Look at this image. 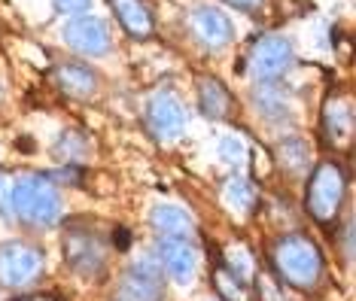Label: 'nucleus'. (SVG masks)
Listing matches in <instances>:
<instances>
[{
	"instance_id": "22",
	"label": "nucleus",
	"mask_w": 356,
	"mask_h": 301,
	"mask_svg": "<svg viewBox=\"0 0 356 301\" xmlns=\"http://www.w3.org/2000/svg\"><path fill=\"white\" fill-rule=\"evenodd\" d=\"M52 3H55V13L76 19V15H86V13H88L92 0H52Z\"/></svg>"
},
{
	"instance_id": "27",
	"label": "nucleus",
	"mask_w": 356,
	"mask_h": 301,
	"mask_svg": "<svg viewBox=\"0 0 356 301\" xmlns=\"http://www.w3.org/2000/svg\"><path fill=\"white\" fill-rule=\"evenodd\" d=\"M15 301H58L55 295H25V298H15Z\"/></svg>"
},
{
	"instance_id": "4",
	"label": "nucleus",
	"mask_w": 356,
	"mask_h": 301,
	"mask_svg": "<svg viewBox=\"0 0 356 301\" xmlns=\"http://www.w3.org/2000/svg\"><path fill=\"white\" fill-rule=\"evenodd\" d=\"M43 271V253L25 241H6L0 243V286L22 289Z\"/></svg>"
},
{
	"instance_id": "21",
	"label": "nucleus",
	"mask_w": 356,
	"mask_h": 301,
	"mask_svg": "<svg viewBox=\"0 0 356 301\" xmlns=\"http://www.w3.org/2000/svg\"><path fill=\"white\" fill-rule=\"evenodd\" d=\"M280 158H283V168L293 170V174H305L307 170V161H311V156H307V146L302 140H286L280 146Z\"/></svg>"
},
{
	"instance_id": "19",
	"label": "nucleus",
	"mask_w": 356,
	"mask_h": 301,
	"mask_svg": "<svg viewBox=\"0 0 356 301\" xmlns=\"http://www.w3.org/2000/svg\"><path fill=\"white\" fill-rule=\"evenodd\" d=\"M222 268H229L238 280L250 283L256 274V265H253V256H250V250L244 243H229V247L222 250Z\"/></svg>"
},
{
	"instance_id": "10",
	"label": "nucleus",
	"mask_w": 356,
	"mask_h": 301,
	"mask_svg": "<svg viewBox=\"0 0 356 301\" xmlns=\"http://www.w3.org/2000/svg\"><path fill=\"white\" fill-rule=\"evenodd\" d=\"M323 137L335 149H347L353 143V101L350 95H332L323 104Z\"/></svg>"
},
{
	"instance_id": "14",
	"label": "nucleus",
	"mask_w": 356,
	"mask_h": 301,
	"mask_svg": "<svg viewBox=\"0 0 356 301\" xmlns=\"http://www.w3.org/2000/svg\"><path fill=\"white\" fill-rule=\"evenodd\" d=\"M52 79H55V86L67 97H74V101H88V97L98 92V76H95L86 64H61V67L52 73Z\"/></svg>"
},
{
	"instance_id": "26",
	"label": "nucleus",
	"mask_w": 356,
	"mask_h": 301,
	"mask_svg": "<svg viewBox=\"0 0 356 301\" xmlns=\"http://www.w3.org/2000/svg\"><path fill=\"white\" fill-rule=\"evenodd\" d=\"M222 3L234 6V10H241V13H259L265 6V0H222Z\"/></svg>"
},
{
	"instance_id": "12",
	"label": "nucleus",
	"mask_w": 356,
	"mask_h": 301,
	"mask_svg": "<svg viewBox=\"0 0 356 301\" xmlns=\"http://www.w3.org/2000/svg\"><path fill=\"white\" fill-rule=\"evenodd\" d=\"M189 24H192V31H195V37L207 49H222L234 40V24L220 6H210V3L195 6V10L189 13Z\"/></svg>"
},
{
	"instance_id": "7",
	"label": "nucleus",
	"mask_w": 356,
	"mask_h": 301,
	"mask_svg": "<svg viewBox=\"0 0 356 301\" xmlns=\"http://www.w3.org/2000/svg\"><path fill=\"white\" fill-rule=\"evenodd\" d=\"M147 128L159 143H171L183 134L186 128V113L183 104L177 101V95L171 92H159L149 97L147 104Z\"/></svg>"
},
{
	"instance_id": "18",
	"label": "nucleus",
	"mask_w": 356,
	"mask_h": 301,
	"mask_svg": "<svg viewBox=\"0 0 356 301\" xmlns=\"http://www.w3.org/2000/svg\"><path fill=\"white\" fill-rule=\"evenodd\" d=\"M222 201H225V207H229L232 213H238V216H247L250 210H253V204H256L253 186H250V183L244 180V177H232V180L225 183Z\"/></svg>"
},
{
	"instance_id": "13",
	"label": "nucleus",
	"mask_w": 356,
	"mask_h": 301,
	"mask_svg": "<svg viewBox=\"0 0 356 301\" xmlns=\"http://www.w3.org/2000/svg\"><path fill=\"white\" fill-rule=\"evenodd\" d=\"M110 10H113V15H116L119 28H122L128 37L149 40L152 31H156L152 13L147 10V3H143V0H110Z\"/></svg>"
},
{
	"instance_id": "15",
	"label": "nucleus",
	"mask_w": 356,
	"mask_h": 301,
	"mask_svg": "<svg viewBox=\"0 0 356 301\" xmlns=\"http://www.w3.org/2000/svg\"><path fill=\"white\" fill-rule=\"evenodd\" d=\"M232 107H234V101H232L229 88H225L220 79H213V76L198 79V110L204 113L207 119H213V122L229 119Z\"/></svg>"
},
{
	"instance_id": "11",
	"label": "nucleus",
	"mask_w": 356,
	"mask_h": 301,
	"mask_svg": "<svg viewBox=\"0 0 356 301\" xmlns=\"http://www.w3.org/2000/svg\"><path fill=\"white\" fill-rule=\"evenodd\" d=\"M113 301H161V274L152 262H137L122 274Z\"/></svg>"
},
{
	"instance_id": "3",
	"label": "nucleus",
	"mask_w": 356,
	"mask_h": 301,
	"mask_svg": "<svg viewBox=\"0 0 356 301\" xmlns=\"http://www.w3.org/2000/svg\"><path fill=\"white\" fill-rule=\"evenodd\" d=\"M347 198V174L338 161H320L307 177L305 207L314 216V222L332 225L338 219Z\"/></svg>"
},
{
	"instance_id": "2",
	"label": "nucleus",
	"mask_w": 356,
	"mask_h": 301,
	"mask_svg": "<svg viewBox=\"0 0 356 301\" xmlns=\"http://www.w3.org/2000/svg\"><path fill=\"white\" fill-rule=\"evenodd\" d=\"M13 213L31 229H52L61 216V198L46 174H25L13 186Z\"/></svg>"
},
{
	"instance_id": "17",
	"label": "nucleus",
	"mask_w": 356,
	"mask_h": 301,
	"mask_svg": "<svg viewBox=\"0 0 356 301\" xmlns=\"http://www.w3.org/2000/svg\"><path fill=\"white\" fill-rule=\"evenodd\" d=\"M52 156L58 161H64V165H79V161H86L88 156H92V143H88V137L83 131L67 128V131L55 140Z\"/></svg>"
},
{
	"instance_id": "23",
	"label": "nucleus",
	"mask_w": 356,
	"mask_h": 301,
	"mask_svg": "<svg viewBox=\"0 0 356 301\" xmlns=\"http://www.w3.org/2000/svg\"><path fill=\"white\" fill-rule=\"evenodd\" d=\"M220 152L225 161H241L244 158V143L238 140V137H222L220 140Z\"/></svg>"
},
{
	"instance_id": "20",
	"label": "nucleus",
	"mask_w": 356,
	"mask_h": 301,
	"mask_svg": "<svg viewBox=\"0 0 356 301\" xmlns=\"http://www.w3.org/2000/svg\"><path fill=\"white\" fill-rule=\"evenodd\" d=\"M213 289H216V295H220L222 301H250L247 283L238 280L229 268H222V265L213 268Z\"/></svg>"
},
{
	"instance_id": "8",
	"label": "nucleus",
	"mask_w": 356,
	"mask_h": 301,
	"mask_svg": "<svg viewBox=\"0 0 356 301\" xmlns=\"http://www.w3.org/2000/svg\"><path fill=\"white\" fill-rule=\"evenodd\" d=\"M61 40L74 52L92 55V58H101V55L110 52V31L95 15H76V19H70L61 31Z\"/></svg>"
},
{
	"instance_id": "24",
	"label": "nucleus",
	"mask_w": 356,
	"mask_h": 301,
	"mask_svg": "<svg viewBox=\"0 0 356 301\" xmlns=\"http://www.w3.org/2000/svg\"><path fill=\"white\" fill-rule=\"evenodd\" d=\"M259 295H262V301H286L283 298V292H280V286L268 277V274L259 277Z\"/></svg>"
},
{
	"instance_id": "25",
	"label": "nucleus",
	"mask_w": 356,
	"mask_h": 301,
	"mask_svg": "<svg viewBox=\"0 0 356 301\" xmlns=\"http://www.w3.org/2000/svg\"><path fill=\"white\" fill-rule=\"evenodd\" d=\"M13 186L15 180H10V174L0 170V210L3 213H13Z\"/></svg>"
},
{
	"instance_id": "6",
	"label": "nucleus",
	"mask_w": 356,
	"mask_h": 301,
	"mask_svg": "<svg viewBox=\"0 0 356 301\" xmlns=\"http://www.w3.org/2000/svg\"><path fill=\"white\" fill-rule=\"evenodd\" d=\"M293 46L286 37H262L250 52V73L262 83H274L293 67Z\"/></svg>"
},
{
	"instance_id": "1",
	"label": "nucleus",
	"mask_w": 356,
	"mask_h": 301,
	"mask_svg": "<svg viewBox=\"0 0 356 301\" xmlns=\"http://www.w3.org/2000/svg\"><path fill=\"white\" fill-rule=\"evenodd\" d=\"M271 265L277 271V277L298 292L320 289L323 277H326L323 253L307 234H286V238H280L271 250Z\"/></svg>"
},
{
	"instance_id": "5",
	"label": "nucleus",
	"mask_w": 356,
	"mask_h": 301,
	"mask_svg": "<svg viewBox=\"0 0 356 301\" xmlns=\"http://www.w3.org/2000/svg\"><path fill=\"white\" fill-rule=\"evenodd\" d=\"M64 262L83 277H98L107 265V247L95 229H79L74 225L64 234Z\"/></svg>"
},
{
	"instance_id": "16",
	"label": "nucleus",
	"mask_w": 356,
	"mask_h": 301,
	"mask_svg": "<svg viewBox=\"0 0 356 301\" xmlns=\"http://www.w3.org/2000/svg\"><path fill=\"white\" fill-rule=\"evenodd\" d=\"M149 225H152V231H156L159 238H183V241L192 234V229H195L192 216L186 213V210L174 207V204H159V207H152Z\"/></svg>"
},
{
	"instance_id": "9",
	"label": "nucleus",
	"mask_w": 356,
	"mask_h": 301,
	"mask_svg": "<svg viewBox=\"0 0 356 301\" xmlns=\"http://www.w3.org/2000/svg\"><path fill=\"white\" fill-rule=\"evenodd\" d=\"M156 259L161 271L171 277L177 286H189L195 280V250L183 238H159L156 243Z\"/></svg>"
}]
</instances>
